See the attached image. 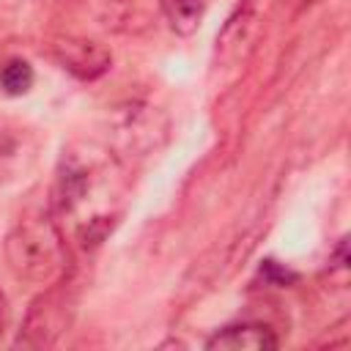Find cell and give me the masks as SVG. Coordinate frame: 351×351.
<instances>
[{
	"label": "cell",
	"mask_w": 351,
	"mask_h": 351,
	"mask_svg": "<svg viewBox=\"0 0 351 351\" xmlns=\"http://www.w3.org/2000/svg\"><path fill=\"white\" fill-rule=\"evenodd\" d=\"M5 261L8 269L36 285H49L66 274V241L55 219L49 217H25L5 236Z\"/></svg>",
	"instance_id": "6da1fadb"
},
{
	"label": "cell",
	"mask_w": 351,
	"mask_h": 351,
	"mask_svg": "<svg viewBox=\"0 0 351 351\" xmlns=\"http://www.w3.org/2000/svg\"><path fill=\"white\" fill-rule=\"evenodd\" d=\"M66 310H69V302L63 296V288L47 291L27 310V318H25V326H22L16 343L19 346H27V348L52 346L55 337L66 329Z\"/></svg>",
	"instance_id": "7a4b0ae2"
},
{
	"label": "cell",
	"mask_w": 351,
	"mask_h": 351,
	"mask_svg": "<svg viewBox=\"0 0 351 351\" xmlns=\"http://www.w3.org/2000/svg\"><path fill=\"white\" fill-rule=\"evenodd\" d=\"M165 132H167L165 115H159L148 104H132L129 112L123 115L121 126H118V140H121V148L126 154L145 156L162 143Z\"/></svg>",
	"instance_id": "3957f363"
},
{
	"label": "cell",
	"mask_w": 351,
	"mask_h": 351,
	"mask_svg": "<svg viewBox=\"0 0 351 351\" xmlns=\"http://www.w3.org/2000/svg\"><path fill=\"white\" fill-rule=\"evenodd\" d=\"M52 55L58 58V63L66 71H71L80 80H96L112 63V55L107 47H101L99 41H90V38H74V36L55 38Z\"/></svg>",
	"instance_id": "277c9868"
},
{
	"label": "cell",
	"mask_w": 351,
	"mask_h": 351,
	"mask_svg": "<svg viewBox=\"0 0 351 351\" xmlns=\"http://www.w3.org/2000/svg\"><path fill=\"white\" fill-rule=\"evenodd\" d=\"M208 351H271L277 348L274 329L266 324H230L206 340Z\"/></svg>",
	"instance_id": "5b68a950"
},
{
	"label": "cell",
	"mask_w": 351,
	"mask_h": 351,
	"mask_svg": "<svg viewBox=\"0 0 351 351\" xmlns=\"http://www.w3.org/2000/svg\"><path fill=\"white\" fill-rule=\"evenodd\" d=\"M107 5H110L107 19H112L107 25L123 33H137L148 27L159 11V0H107Z\"/></svg>",
	"instance_id": "8992f818"
},
{
	"label": "cell",
	"mask_w": 351,
	"mask_h": 351,
	"mask_svg": "<svg viewBox=\"0 0 351 351\" xmlns=\"http://www.w3.org/2000/svg\"><path fill=\"white\" fill-rule=\"evenodd\" d=\"M208 0H159V11L178 36H192L206 14Z\"/></svg>",
	"instance_id": "52a82bcc"
},
{
	"label": "cell",
	"mask_w": 351,
	"mask_h": 351,
	"mask_svg": "<svg viewBox=\"0 0 351 351\" xmlns=\"http://www.w3.org/2000/svg\"><path fill=\"white\" fill-rule=\"evenodd\" d=\"M0 85L11 96L27 93L30 85H33V69H30V63H25V60H8L3 66V71H0Z\"/></svg>",
	"instance_id": "ba28073f"
},
{
	"label": "cell",
	"mask_w": 351,
	"mask_h": 351,
	"mask_svg": "<svg viewBox=\"0 0 351 351\" xmlns=\"http://www.w3.org/2000/svg\"><path fill=\"white\" fill-rule=\"evenodd\" d=\"M261 274H263V277H269V280H274V282H280V285H285V282L296 280V274H291L288 269L277 266V261H263V266H261Z\"/></svg>",
	"instance_id": "9c48e42d"
},
{
	"label": "cell",
	"mask_w": 351,
	"mask_h": 351,
	"mask_svg": "<svg viewBox=\"0 0 351 351\" xmlns=\"http://www.w3.org/2000/svg\"><path fill=\"white\" fill-rule=\"evenodd\" d=\"M8 318H11V310H8V299H5V293L0 291V335L8 329Z\"/></svg>",
	"instance_id": "30bf717a"
}]
</instances>
